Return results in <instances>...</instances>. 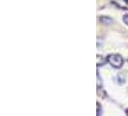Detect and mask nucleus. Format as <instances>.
Returning <instances> with one entry per match:
<instances>
[{"instance_id": "20e7f679", "label": "nucleus", "mask_w": 128, "mask_h": 116, "mask_svg": "<svg viewBox=\"0 0 128 116\" xmlns=\"http://www.w3.org/2000/svg\"><path fill=\"white\" fill-rule=\"evenodd\" d=\"M96 104H97V116H100L101 115V106L99 103H97Z\"/></svg>"}, {"instance_id": "7ed1b4c3", "label": "nucleus", "mask_w": 128, "mask_h": 116, "mask_svg": "<svg viewBox=\"0 0 128 116\" xmlns=\"http://www.w3.org/2000/svg\"><path fill=\"white\" fill-rule=\"evenodd\" d=\"M99 20H100V22H102L104 24H111L112 21H113L111 18H109V17H104V16L100 17V18H99Z\"/></svg>"}, {"instance_id": "39448f33", "label": "nucleus", "mask_w": 128, "mask_h": 116, "mask_svg": "<svg viewBox=\"0 0 128 116\" xmlns=\"http://www.w3.org/2000/svg\"><path fill=\"white\" fill-rule=\"evenodd\" d=\"M122 19H123L124 23L128 26V15H124V16H123V18H122Z\"/></svg>"}, {"instance_id": "423d86ee", "label": "nucleus", "mask_w": 128, "mask_h": 116, "mask_svg": "<svg viewBox=\"0 0 128 116\" xmlns=\"http://www.w3.org/2000/svg\"><path fill=\"white\" fill-rule=\"evenodd\" d=\"M125 113H126V115L128 116V108H127V109H126V110H125Z\"/></svg>"}, {"instance_id": "f03ea898", "label": "nucleus", "mask_w": 128, "mask_h": 116, "mask_svg": "<svg viewBox=\"0 0 128 116\" xmlns=\"http://www.w3.org/2000/svg\"><path fill=\"white\" fill-rule=\"evenodd\" d=\"M112 3L120 9L128 10V0H112Z\"/></svg>"}, {"instance_id": "f257e3e1", "label": "nucleus", "mask_w": 128, "mask_h": 116, "mask_svg": "<svg viewBox=\"0 0 128 116\" xmlns=\"http://www.w3.org/2000/svg\"><path fill=\"white\" fill-rule=\"evenodd\" d=\"M106 61H107L112 67L116 68V69L122 68V66L123 65V58H122L120 54H116V53L109 54V55L107 56V58H106Z\"/></svg>"}]
</instances>
